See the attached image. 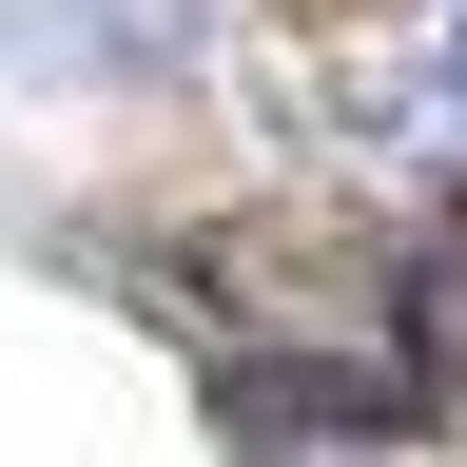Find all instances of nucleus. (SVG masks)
I'll list each match as a JSON object with an SVG mask.
<instances>
[{"mask_svg": "<svg viewBox=\"0 0 467 467\" xmlns=\"http://www.w3.org/2000/svg\"><path fill=\"white\" fill-rule=\"evenodd\" d=\"M409 350H429V389H467V214L409 254Z\"/></svg>", "mask_w": 467, "mask_h": 467, "instance_id": "nucleus-1", "label": "nucleus"}]
</instances>
